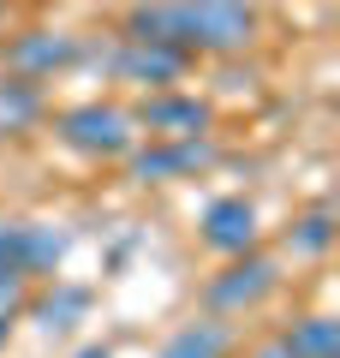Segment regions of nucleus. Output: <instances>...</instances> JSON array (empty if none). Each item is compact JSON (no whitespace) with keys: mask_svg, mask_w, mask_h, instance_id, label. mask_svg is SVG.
<instances>
[{"mask_svg":"<svg viewBox=\"0 0 340 358\" xmlns=\"http://www.w3.org/2000/svg\"><path fill=\"white\" fill-rule=\"evenodd\" d=\"M203 245L221 251V257L257 251V203L251 197H215L203 209Z\"/></svg>","mask_w":340,"mask_h":358,"instance_id":"39448f33","label":"nucleus"},{"mask_svg":"<svg viewBox=\"0 0 340 358\" xmlns=\"http://www.w3.org/2000/svg\"><path fill=\"white\" fill-rule=\"evenodd\" d=\"M251 358H292V352H287V341H281V334H269L263 346H251Z\"/></svg>","mask_w":340,"mask_h":358,"instance_id":"2eb2a0df","label":"nucleus"},{"mask_svg":"<svg viewBox=\"0 0 340 358\" xmlns=\"http://www.w3.org/2000/svg\"><path fill=\"white\" fill-rule=\"evenodd\" d=\"M185 66H191L185 54L162 48V42H138V36H126V48H120V78H132V84H173Z\"/></svg>","mask_w":340,"mask_h":358,"instance_id":"1a4fd4ad","label":"nucleus"},{"mask_svg":"<svg viewBox=\"0 0 340 358\" xmlns=\"http://www.w3.org/2000/svg\"><path fill=\"white\" fill-rule=\"evenodd\" d=\"M138 6H155V0H138Z\"/></svg>","mask_w":340,"mask_h":358,"instance_id":"f3484780","label":"nucleus"},{"mask_svg":"<svg viewBox=\"0 0 340 358\" xmlns=\"http://www.w3.org/2000/svg\"><path fill=\"white\" fill-rule=\"evenodd\" d=\"M36 114H42V96H36V84L30 78H0V138L6 131H30L36 126Z\"/></svg>","mask_w":340,"mask_h":358,"instance_id":"f8f14e48","label":"nucleus"},{"mask_svg":"<svg viewBox=\"0 0 340 358\" xmlns=\"http://www.w3.org/2000/svg\"><path fill=\"white\" fill-rule=\"evenodd\" d=\"M275 287H281L275 257H263V251H239V257H227V268L215 275L209 287H203V299H209V310L233 317V310H257L269 293H275Z\"/></svg>","mask_w":340,"mask_h":358,"instance_id":"7ed1b4c3","label":"nucleus"},{"mask_svg":"<svg viewBox=\"0 0 340 358\" xmlns=\"http://www.w3.org/2000/svg\"><path fill=\"white\" fill-rule=\"evenodd\" d=\"M78 358H113V352H108V346H84V352H78Z\"/></svg>","mask_w":340,"mask_h":358,"instance_id":"dca6fc26","label":"nucleus"},{"mask_svg":"<svg viewBox=\"0 0 340 358\" xmlns=\"http://www.w3.org/2000/svg\"><path fill=\"white\" fill-rule=\"evenodd\" d=\"M60 251H66L60 233L36 227V221H6V215H0V287H6V281H30V275L54 268Z\"/></svg>","mask_w":340,"mask_h":358,"instance_id":"20e7f679","label":"nucleus"},{"mask_svg":"<svg viewBox=\"0 0 340 358\" xmlns=\"http://www.w3.org/2000/svg\"><path fill=\"white\" fill-rule=\"evenodd\" d=\"M328 239H334V215H328V209H311V215L292 221V239H287V245H292L299 257H323Z\"/></svg>","mask_w":340,"mask_h":358,"instance_id":"ddd939ff","label":"nucleus"},{"mask_svg":"<svg viewBox=\"0 0 340 358\" xmlns=\"http://www.w3.org/2000/svg\"><path fill=\"white\" fill-rule=\"evenodd\" d=\"M78 60V42L60 36V30H30V36H18L13 48H6V66H13V78H30V84H42L48 72H60V66Z\"/></svg>","mask_w":340,"mask_h":358,"instance_id":"423d86ee","label":"nucleus"},{"mask_svg":"<svg viewBox=\"0 0 340 358\" xmlns=\"http://www.w3.org/2000/svg\"><path fill=\"white\" fill-rule=\"evenodd\" d=\"M132 36L162 42V48L185 54H245L257 42V6L251 0H155L132 13Z\"/></svg>","mask_w":340,"mask_h":358,"instance_id":"f257e3e1","label":"nucleus"},{"mask_svg":"<svg viewBox=\"0 0 340 358\" xmlns=\"http://www.w3.org/2000/svg\"><path fill=\"white\" fill-rule=\"evenodd\" d=\"M138 126H150V138H203L209 126V108L191 102V96H150L143 114H132Z\"/></svg>","mask_w":340,"mask_h":358,"instance_id":"0eeeda50","label":"nucleus"},{"mask_svg":"<svg viewBox=\"0 0 340 358\" xmlns=\"http://www.w3.org/2000/svg\"><path fill=\"white\" fill-rule=\"evenodd\" d=\"M155 358H233V329L221 317H191L167 334V346Z\"/></svg>","mask_w":340,"mask_h":358,"instance_id":"6e6552de","label":"nucleus"},{"mask_svg":"<svg viewBox=\"0 0 340 358\" xmlns=\"http://www.w3.org/2000/svg\"><path fill=\"white\" fill-rule=\"evenodd\" d=\"M54 131H60L66 150H78V155H101V162H113V155H132V150H138V120H132L120 102H84V108H66V114L54 120Z\"/></svg>","mask_w":340,"mask_h":358,"instance_id":"f03ea898","label":"nucleus"},{"mask_svg":"<svg viewBox=\"0 0 340 358\" xmlns=\"http://www.w3.org/2000/svg\"><path fill=\"white\" fill-rule=\"evenodd\" d=\"M24 287L30 281H6L0 287V346H6V334H13V322L24 317Z\"/></svg>","mask_w":340,"mask_h":358,"instance_id":"4468645a","label":"nucleus"},{"mask_svg":"<svg viewBox=\"0 0 340 358\" xmlns=\"http://www.w3.org/2000/svg\"><path fill=\"white\" fill-rule=\"evenodd\" d=\"M209 162V143L203 138H155L150 150L138 155V179H173V173H191V167Z\"/></svg>","mask_w":340,"mask_h":358,"instance_id":"9d476101","label":"nucleus"},{"mask_svg":"<svg viewBox=\"0 0 340 358\" xmlns=\"http://www.w3.org/2000/svg\"><path fill=\"white\" fill-rule=\"evenodd\" d=\"M292 358H340V329L334 317H299L292 329H281Z\"/></svg>","mask_w":340,"mask_h":358,"instance_id":"9b49d317","label":"nucleus"}]
</instances>
